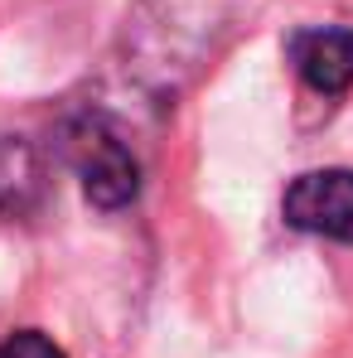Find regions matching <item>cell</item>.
<instances>
[{
    "instance_id": "cell-1",
    "label": "cell",
    "mask_w": 353,
    "mask_h": 358,
    "mask_svg": "<svg viewBox=\"0 0 353 358\" xmlns=\"http://www.w3.org/2000/svg\"><path fill=\"white\" fill-rule=\"evenodd\" d=\"M59 145H63V160L73 165V175L82 179L87 203L126 208L141 194V165L102 117H73L59 131Z\"/></svg>"
},
{
    "instance_id": "cell-4",
    "label": "cell",
    "mask_w": 353,
    "mask_h": 358,
    "mask_svg": "<svg viewBox=\"0 0 353 358\" xmlns=\"http://www.w3.org/2000/svg\"><path fill=\"white\" fill-rule=\"evenodd\" d=\"M49 203V160L24 136H0V218H39Z\"/></svg>"
},
{
    "instance_id": "cell-5",
    "label": "cell",
    "mask_w": 353,
    "mask_h": 358,
    "mask_svg": "<svg viewBox=\"0 0 353 358\" xmlns=\"http://www.w3.org/2000/svg\"><path fill=\"white\" fill-rule=\"evenodd\" d=\"M0 358H68V354H63L49 334H39V329H15L0 344Z\"/></svg>"
},
{
    "instance_id": "cell-2",
    "label": "cell",
    "mask_w": 353,
    "mask_h": 358,
    "mask_svg": "<svg viewBox=\"0 0 353 358\" xmlns=\"http://www.w3.org/2000/svg\"><path fill=\"white\" fill-rule=\"evenodd\" d=\"M281 213L295 233L353 242V170H310L291 179Z\"/></svg>"
},
{
    "instance_id": "cell-3",
    "label": "cell",
    "mask_w": 353,
    "mask_h": 358,
    "mask_svg": "<svg viewBox=\"0 0 353 358\" xmlns=\"http://www.w3.org/2000/svg\"><path fill=\"white\" fill-rule=\"evenodd\" d=\"M286 54L305 87H315L324 97H339L353 87V29H334V24L295 29Z\"/></svg>"
}]
</instances>
